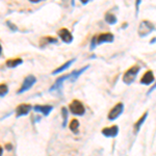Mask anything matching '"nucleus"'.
<instances>
[{"instance_id":"nucleus-1","label":"nucleus","mask_w":156,"mask_h":156,"mask_svg":"<svg viewBox=\"0 0 156 156\" xmlns=\"http://www.w3.org/2000/svg\"><path fill=\"white\" fill-rule=\"evenodd\" d=\"M115 40L114 34H101L98 37H94L90 42V50H94L98 45H101L103 43H112Z\"/></svg>"},{"instance_id":"nucleus-2","label":"nucleus","mask_w":156,"mask_h":156,"mask_svg":"<svg viewBox=\"0 0 156 156\" xmlns=\"http://www.w3.org/2000/svg\"><path fill=\"white\" fill-rule=\"evenodd\" d=\"M140 71V68L138 66H134V67L130 68L128 71H126L124 76H123V82L126 84H131L135 80V78H136Z\"/></svg>"},{"instance_id":"nucleus-3","label":"nucleus","mask_w":156,"mask_h":156,"mask_svg":"<svg viewBox=\"0 0 156 156\" xmlns=\"http://www.w3.org/2000/svg\"><path fill=\"white\" fill-rule=\"evenodd\" d=\"M154 30V25H153L149 21H142L138 26L137 29V34L140 37H147L148 34H150L151 32Z\"/></svg>"},{"instance_id":"nucleus-4","label":"nucleus","mask_w":156,"mask_h":156,"mask_svg":"<svg viewBox=\"0 0 156 156\" xmlns=\"http://www.w3.org/2000/svg\"><path fill=\"white\" fill-rule=\"evenodd\" d=\"M36 82H37V78L34 77V75H28V76L23 80V83L21 84V87L18 90V93H17V94L18 95L23 94L24 92H26V90H28L29 89H31Z\"/></svg>"},{"instance_id":"nucleus-5","label":"nucleus","mask_w":156,"mask_h":156,"mask_svg":"<svg viewBox=\"0 0 156 156\" xmlns=\"http://www.w3.org/2000/svg\"><path fill=\"white\" fill-rule=\"evenodd\" d=\"M70 112L75 115H83L85 112V108L79 100H73L70 104Z\"/></svg>"},{"instance_id":"nucleus-6","label":"nucleus","mask_w":156,"mask_h":156,"mask_svg":"<svg viewBox=\"0 0 156 156\" xmlns=\"http://www.w3.org/2000/svg\"><path fill=\"white\" fill-rule=\"evenodd\" d=\"M123 110H124V104H123L122 102L115 104V106L112 108V110L109 112V114H108V120L114 121L115 119H118V118L122 115Z\"/></svg>"},{"instance_id":"nucleus-7","label":"nucleus","mask_w":156,"mask_h":156,"mask_svg":"<svg viewBox=\"0 0 156 156\" xmlns=\"http://www.w3.org/2000/svg\"><path fill=\"white\" fill-rule=\"evenodd\" d=\"M57 34H58V37H60V40H62V42L66 43V44H71V43L73 42L72 34L67 28L59 29L58 32H57Z\"/></svg>"},{"instance_id":"nucleus-8","label":"nucleus","mask_w":156,"mask_h":156,"mask_svg":"<svg viewBox=\"0 0 156 156\" xmlns=\"http://www.w3.org/2000/svg\"><path fill=\"white\" fill-rule=\"evenodd\" d=\"M32 109V106L30 104H21L16 108V117L20 118L23 117V115H28L30 110Z\"/></svg>"},{"instance_id":"nucleus-9","label":"nucleus","mask_w":156,"mask_h":156,"mask_svg":"<svg viewBox=\"0 0 156 156\" xmlns=\"http://www.w3.org/2000/svg\"><path fill=\"white\" fill-rule=\"evenodd\" d=\"M67 79H70V74L62 75V76H60L59 78H57L56 81H55L54 84L50 87L49 90L50 92H53V90H60V89H62V83H64V81Z\"/></svg>"},{"instance_id":"nucleus-10","label":"nucleus","mask_w":156,"mask_h":156,"mask_svg":"<svg viewBox=\"0 0 156 156\" xmlns=\"http://www.w3.org/2000/svg\"><path fill=\"white\" fill-rule=\"evenodd\" d=\"M119 133V127L118 126H112L108 128H104L102 130V134L106 137H115Z\"/></svg>"},{"instance_id":"nucleus-11","label":"nucleus","mask_w":156,"mask_h":156,"mask_svg":"<svg viewBox=\"0 0 156 156\" xmlns=\"http://www.w3.org/2000/svg\"><path fill=\"white\" fill-rule=\"evenodd\" d=\"M52 109H53V107L51 106V105H36V106H34V110L36 112H42L44 115H49L50 112H52Z\"/></svg>"},{"instance_id":"nucleus-12","label":"nucleus","mask_w":156,"mask_h":156,"mask_svg":"<svg viewBox=\"0 0 156 156\" xmlns=\"http://www.w3.org/2000/svg\"><path fill=\"white\" fill-rule=\"evenodd\" d=\"M153 81H154V75H153L152 71L146 72L145 74H144V76L142 77V79H140V83L146 84V85L151 84Z\"/></svg>"},{"instance_id":"nucleus-13","label":"nucleus","mask_w":156,"mask_h":156,"mask_svg":"<svg viewBox=\"0 0 156 156\" xmlns=\"http://www.w3.org/2000/svg\"><path fill=\"white\" fill-rule=\"evenodd\" d=\"M89 68H90V66H85V67L81 68V69H79V70H76V71H73V72L71 73V74H70V80H71V81H75V80H76L77 78L82 74V73L87 71V70L89 69Z\"/></svg>"},{"instance_id":"nucleus-14","label":"nucleus","mask_w":156,"mask_h":156,"mask_svg":"<svg viewBox=\"0 0 156 156\" xmlns=\"http://www.w3.org/2000/svg\"><path fill=\"white\" fill-rule=\"evenodd\" d=\"M147 117H148V112H145V114L142 115V118L135 123L134 124V133H137L140 131V127H142V125L144 124V122L146 121V119H147Z\"/></svg>"},{"instance_id":"nucleus-15","label":"nucleus","mask_w":156,"mask_h":156,"mask_svg":"<svg viewBox=\"0 0 156 156\" xmlns=\"http://www.w3.org/2000/svg\"><path fill=\"white\" fill-rule=\"evenodd\" d=\"M74 62H75V58H74V59L69 60V62H67L65 65H62V66H60L59 68H57L56 70H54V71L52 72V74H53V75H56V74H58V73H62V71H65V70H67L68 68H69L70 66H71V65H72Z\"/></svg>"},{"instance_id":"nucleus-16","label":"nucleus","mask_w":156,"mask_h":156,"mask_svg":"<svg viewBox=\"0 0 156 156\" xmlns=\"http://www.w3.org/2000/svg\"><path fill=\"white\" fill-rule=\"evenodd\" d=\"M22 62H23V60L21 58H15V59H9L5 62V65L7 68H16V67L20 66Z\"/></svg>"},{"instance_id":"nucleus-17","label":"nucleus","mask_w":156,"mask_h":156,"mask_svg":"<svg viewBox=\"0 0 156 156\" xmlns=\"http://www.w3.org/2000/svg\"><path fill=\"white\" fill-rule=\"evenodd\" d=\"M104 19H105V21H106L107 23L110 24V25H114V24H115L118 22L117 17H115L114 14H112V12H106Z\"/></svg>"},{"instance_id":"nucleus-18","label":"nucleus","mask_w":156,"mask_h":156,"mask_svg":"<svg viewBox=\"0 0 156 156\" xmlns=\"http://www.w3.org/2000/svg\"><path fill=\"white\" fill-rule=\"evenodd\" d=\"M78 128H79V122H78V120H76V119L72 120L71 124H70V129H71V131L74 132L75 134H77Z\"/></svg>"},{"instance_id":"nucleus-19","label":"nucleus","mask_w":156,"mask_h":156,"mask_svg":"<svg viewBox=\"0 0 156 156\" xmlns=\"http://www.w3.org/2000/svg\"><path fill=\"white\" fill-rule=\"evenodd\" d=\"M41 43H42V46H44V45H47V44H55V43H57V40L54 39V37H43L41 40Z\"/></svg>"},{"instance_id":"nucleus-20","label":"nucleus","mask_w":156,"mask_h":156,"mask_svg":"<svg viewBox=\"0 0 156 156\" xmlns=\"http://www.w3.org/2000/svg\"><path fill=\"white\" fill-rule=\"evenodd\" d=\"M7 93H9L7 85L5 83H1V85H0V96H1V98H3Z\"/></svg>"},{"instance_id":"nucleus-21","label":"nucleus","mask_w":156,"mask_h":156,"mask_svg":"<svg viewBox=\"0 0 156 156\" xmlns=\"http://www.w3.org/2000/svg\"><path fill=\"white\" fill-rule=\"evenodd\" d=\"M62 118H64V121H62V127H65L68 122V109L66 107L62 108Z\"/></svg>"},{"instance_id":"nucleus-22","label":"nucleus","mask_w":156,"mask_h":156,"mask_svg":"<svg viewBox=\"0 0 156 156\" xmlns=\"http://www.w3.org/2000/svg\"><path fill=\"white\" fill-rule=\"evenodd\" d=\"M6 24L9 25V28H11V29L12 30V31H18V28H17V27L15 26L14 24H12L9 21H7V22H6Z\"/></svg>"},{"instance_id":"nucleus-23","label":"nucleus","mask_w":156,"mask_h":156,"mask_svg":"<svg viewBox=\"0 0 156 156\" xmlns=\"http://www.w3.org/2000/svg\"><path fill=\"white\" fill-rule=\"evenodd\" d=\"M156 90V82H155V84H154V85H152V87H150V90H148V95H150L151 93H152V92H153V90Z\"/></svg>"},{"instance_id":"nucleus-24","label":"nucleus","mask_w":156,"mask_h":156,"mask_svg":"<svg viewBox=\"0 0 156 156\" xmlns=\"http://www.w3.org/2000/svg\"><path fill=\"white\" fill-rule=\"evenodd\" d=\"M31 3H40V2L42 1V0H29Z\"/></svg>"},{"instance_id":"nucleus-25","label":"nucleus","mask_w":156,"mask_h":156,"mask_svg":"<svg viewBox=\"0 0 156 156\" xmlns=\"http://www.w3.org/2000/svg\"><path fill=\"white\" fill-rule=\"evenodd\" d=\"M89 1H85V0H82V4H87Z\"/></svg>"},{"instance_id":"nucleus-26","label":"nucleus","mask_w":156,"mask_h":156,"mask_svg":"<svg viewBox=\"0 0 156 156\" xmlns=\"http://www.w3.org/2000/svg\"><path fill=\"white\" fill-rule=\"evenodd\" d=\"M154 42H156V39H153L152 41H151V44H153V43H154Z\"/></svg>"}]
</instances>
